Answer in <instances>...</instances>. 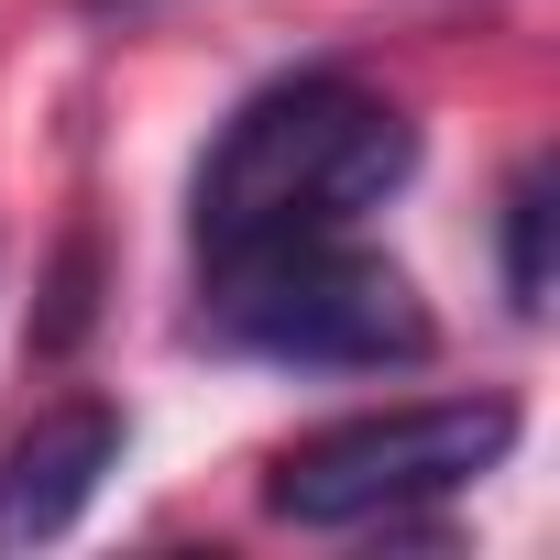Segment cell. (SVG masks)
Masks as SVG:
<instances>
[{"instance_id": "3957f363", "label": "cell", "mask_w": 560, "mask_h": 560, "mask_svg": "<svg viewBox=\"0 0 560 560\" xmlns=\"http://www.w3.org/2000/svg\"><path fill=\"white\" fill-rule=\"evenodd\" d=\"M516 451V407L505 396H429V407H374V418H330L298 451H275L264 505L287 527H385L407 505H440L462 483H483Z\"/></svg>"}, {"instance_id": "5b68a950", "label": "cell", "mask_w": 560, "mask_h": 560, "mask_svg": "<svg viewBox=\"0 0 560 560\" xmlns=\"http://www.w3.org/2000/svg\"><path fill=\"white\" fill-rule=\"evenodd\" d=\"M505 298L516 319H549V154H527L505 187Z\"/></svg>"}, {"instance_id": "7a4b0ae2", "label": "cell", "mask_w": 560, "mask_h": 560, "mask_svg": "<svg viewBox=\"0 0 560 560\" xmlns=\"http://www.w3.org/2000/svg\"><path fill=\"white\" fill-rule=\"evenodd\" d=\"M209 330H220L231 352L330 363V374H374V363H418V352H429L418 287H407L385 253H363L352 231L209 264Z\"/></svg>"}, {"instance_id": "277c9868", "label": "cell", "mask_w": 560, "mask_h": 560, "mask_svg": "<svg viewBox=\"0 0 560 560\" xmlns=\"http://www.w3.org/2000/svg\"><path fill=\"white\" fill-rule=\"evenodd\" d=\"M110 472H121V407H110V396L45 407L12 451H0V549H45V538H67Z\"/></svg>"}, {"instance_id": "6da1fadb", "label": "cell", "mask_w": 560, "mask_h": 560, "mask_svg": "<svg viewBox=\"0 0 560 560\" xmlns=\"http://www.w3.org/2000/svg\"><path fill=\"white\" fill-rule=\"evenodd\" d=\"M407 165H418V121L385 89H363L341 67L275 78L220 121V143L198 165V264L363 231V209H385L407 187Z\"/></svg>"}]
</instances>
